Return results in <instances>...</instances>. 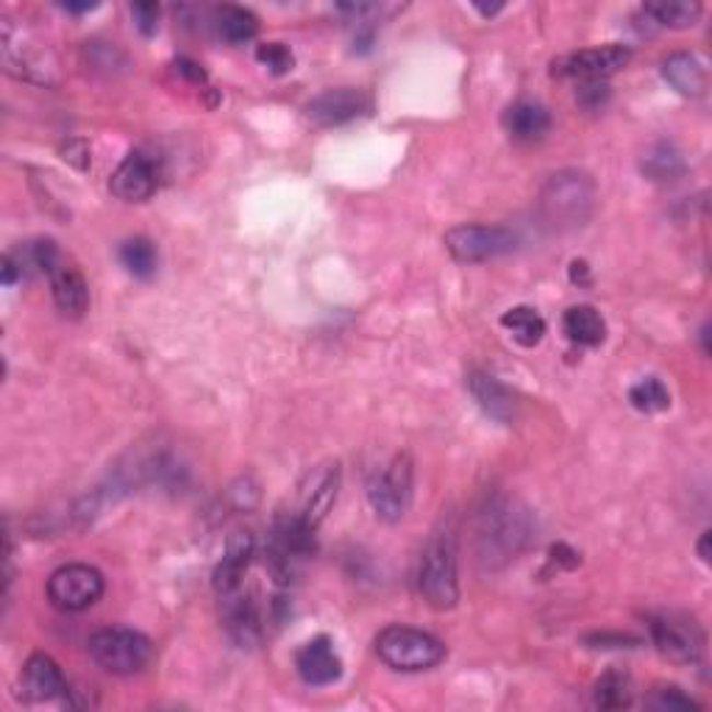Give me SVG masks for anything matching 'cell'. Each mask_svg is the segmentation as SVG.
Masks as SVG:
<instances>
[{
	"label": "cell",
	"instance_id": "37",
	"mask_svg": "<svg viewBox=\"0 0 712 712\" xmlns=\"http://www.w3.org/2000/svg\"><path fill=\"white\" fill-rule=\"evenodd\" d=\"M571 278H574V284H587V265H585V262H571Z\"/></svg>",
	"mask_w": 712,
	"mask_h": 712
},
{
	"label": "cell",
	"instance_id": "20",
	"mask_svg": "<svg viewBox=\"0 0 712 712\" xmlns=\"http://www.w3.org/2000/svg\"><path fill=\"white\" fill-rule=\"evenodd\" d=\"M504 126H507V131L513 134L515 139L531 142V139H540L549 134L551 115L546 112L543 103L518 101V103H513L507 112H504Z\"/></svg>",
	"mask_w": 712,
	"mask_h": 712
},
{
	"label": "cell",
	"instance_id": "19",
	"mask_svg": "<svg viewBox=\"0 0 712 712\" xmlns=\"http://www.w3.org/2000/svg\"><path fill=\"white\" fill-rule=\"evenodd\" d=\"M337 487H340L337 466H329L323 468V471H318L312 487H309L307 495H303V513H301V518L307 520L312 529H318L320 520L326 518L329 509L334 507V502H337Z\"/></svg>",
	"mask_w": 712,
	"mask_h": 712
},
{
	"label": "cell",
	"instance_id": "24",
	"mask_svg": "<svg viewBox=\"0 0 712 712\" xmlns=\"http://www.w3.org/2000/svg\"><path fill=\"white\" fill-rule=\"evenodd\" d=\"M120 265L131 273L134 278H151L157 273L159 265V254L157 245L146 237H131L120 245Z\"/></svg>",
	"mask_w": 712,
	"mask_h": 712
},
{
	"label": "cell",
	"instance_id": "7",
	"mask_svg": "<svg viewBox=\"0 0 712 712\" xmlns=\"http://www.w3.org/2000/svg\"><path fill=\"white\" fill-rule=\"evenodd\" d=\"M412 484H415V466L410 453H399L381 473H376L368 484V498L374 513L387 524H395L406 515L412 504Z\"/></svg>",
	"mask_w": 712,
	"mask_h": 712
},
{
	"label": "cell",
	"instance_id": "40",
	"mask_svg": "<svg viewBox=\"0 0 712 712\" xmlns=\"http://www.w3.org/2000/svg\"><path fill=\"white\" fill-rule=\"evenodd\" d=\"M95 7H97V3H61V9H67V12H73V14L92 12Z\"/></svg>",
	"mask_w": 712,
	"mask_h": 712
},
{
	"label": "cell",
	"instance_id": "25",
	"mask_svg": "<svg viewBox=\"0 0 712 712\" xmlns=\"http://www.w3.org/2000/svg\"><path fill=\"white\" fill-rule=\"evenodd\" d=\"M502 326L526 348L538 345L546 334V320L531 307H513L509 312H504Z\"/></svg>",
	"mask_w": 712,
	"mask_h": 712
},
{
	"label": "cell",
	"instance_id": "13",
	"mask_svg": "<svg viewBox=\"0 0 712 712\" xmlns=\"http://www.w3.org/2000/svg\"><path fill=\"white\" fill-rule=\"evenodd\" d=\"M629 48L623 45H604V48H587L579 54H571L560 61L562 76H574L582 81H604L607 76L618 73L629 65Z\"/></svg>",
	"mask_w": 712,
	"mask_h": 712
},
{
	"label": "cell",
	"instance_id": "36",
	"mask_svg": "<svg viewBox=\"0 0 712 712\" xmlns=\"http://www.w3.org/2000/svg\"><path fill=\"white\" fill-rule=\"evenodd\" d=\"M551 554H554V562H562V565H565V567H576V565H579V554H576V551L567 549L565 543L554 546V549H551Z\"/></svg>",
	"mask_w": 712,
	"mask_h": 712
},
{
	"label": "cell",
	"instance_id": "16",
	"mask_svg": "<svg viewBox=\"0 0 712 712\" xmlns=\"http://www.w3.org/2000/svg\"><path fill=\"white\" fill-rule=\"evenodd\" d=\"M20 685H23L25 699L31 701H54L67 696V679L61 674L59 663L48 654H31L20 674Z\"/></svg>",
	"mask_w": 712,
	"mask_h": 712
},
{
	"label": "cell",
	"instance_id": "41",
	"mask_svg": "<svg viewBox=\"0 0 712 712\" xmlns=\"http://www.w3.org/2000/svg\"><path fill=\"white\" fill-rule=\"evenodd\" d=\"M701 343H704V354H710V326L701 329Z\"/></svg>",
	"mask_w": 712,
	"mask_h": 712
},
{
	"label": "cell",
	"instance_id": "34",
	"mask_svg": "<svg viewBox=\"0 0 712 712\" xmlns=\"http://www.w3.org/2000/svg\"><path fill=\"white\" fill-rule=\"evenodd\" d=\"M175 70H179V73H182L184 79L195 81V84H204V81H206V73L200 70V65H195V61H190V59L175 61Z\"/></svg>",
	"mask_w": 712,
	"mask_h": 712
},
{
	"label": "cell",
	"instance_id": "28",
	"mask_svg": "<svg viewBox=\"0 0 712 712\" xmlns=\"http://www.w3.org/2000/svg\"><path fill=\"white\" fill-rule=\"evenodd\" d=\"M629 404L638 412H646V415H652V412H665L670 406L668 387L659 379H654V376L640 379L638 384L629 390Z\"/></svg>",
	"mask_w": 712,
	"mask_h": 712
},
{
	"label": "cell",
	"instance_id": "35",
	"mask_svg": "<svg viewBox=\"0 0 712 712\" xmlns=\"http://www.w3.org/2000/svg\"><path fill=\"white\" fill-rule=\"evenodd\" d=\"M587 643H596L593 648H621V646H627V643H638V640L610 638V634H593V638H587Z\"/></svg>",
	"mask_w": 712,
	"mask_h": 712
},
{
	"label": "cell",
	"instance_id": "2",
	"mask_svg": "<svg viewBox=\"0 0 712 712\" xmlns=\"http://www.w3.org/2000/svg\"><path fill=\"white\" fill-rule=\"evenodd\" d=\"M417 587L432 610H451L459 601L457 538L451 529H437L429 538L417 565Z\"/></svg>",
	"mask_w": 712,
	"mask_h": 712
},
{
	"label": "cell",
	"instance_id": "22",
	"mask_svg": "<svg viewBox=\"0 0 712 712\" xmlns=\"http://www.w3.org/2000/svg\"><path fill=\"white\" fill-rule=\"evenodd\" d=\"M562 329H565L571 343L579 345H601L604 337H607V323H604L601 314L593 307H587V303L567 309L565 318H562Z\"/></svg>",
	"mask_w": 712,
	"mask_h": 712
},
{
	"label": "cell",
	"instance_id": "39",
	"mask_svg": "<svg viewBox=\"0 0 712 712\" xmlns=\"http://www.w3.org/2000/svg\"><path fill=\"white\" fill-rule=\"evenodd\" d=\"M14 278H18V271H14L12 256H7L3 260V284H14Z\"/></svg>",
	"mask_w": 712,
	"mask_h": 712
},
{
	"label": "cell",
	"instance_id": "31",
	"mask_svg": "<svg viewBox=\"0 0 712 712\" xmlns=\"http://www.w3.org/2000/svg\"><path fill=\"white\" fill-rule=\"evenodd\" d=\"M648 707L659 712H688V710H699L690 696H685L679 688H659L654 690V696L648 699Z\"/></svg>",
	"mask_w": 712,
	"mask_h": 712
},
{
	"label": "cell",
	"instance_id": "6",
	"mask_svg": "<svg viewBox=\"0 0 712 712\" xmlns=\"http://www.w3.org/2000/svg\"><path fill=\"white\" fill-rule=\"evenodd\" d=\"M90 657L115 676H131L146 668L153 657L151 640L134 629H101L87 643Z\"/></svg>",
	"mask_w": 712,
	"mask_h": 712
},
{
	"label": "cell",
	"instance_id": "4",
	"mask_svg": "<svg viewBox=\"0 0 712 712\" xmlns=\"http://www.w3.org/2000/svg\"><path fill=\"white\" fill-rule=\"evenodd\" d=\"M376 654L381 663L393 670H429L443 663L446 646L435 634L423 632L415 627H387L376 638Z\"/></svg>",
	"mask_w": 712,
	"mask_h": 712
},
{
	"label": "cell",
	"instance_id": "3",
	"mask_svg": "<svg viewBox=\"0 0 712 712\" xmlns=\"http://www.w3.org/2000/svg\"><path fill=\"white\" fill-rule=\"evenodd\" d=\"M531 538L529 515L509 502H498L482 515L479 524V560L498 567L515 560Z\"/></svg>",
	"mask_w": 712,
	"mask_h": 712
},
{
	"label": "cell",
	"instance_id": "11",
	"mask_svg": "<svg viewBox=\"0 0 712 712\" xmlns=\"http://www.w3.org/2000/svg\"><path fill=\"white\" fill-rule=\"evenodd\" d=\"M370 106L368 95L363 90L354 87H337V90L320 92L318 97L307 103V117L320 128L343 126V123L356 120L359 115H365Z\"/></svg>",
	"mask_w": 712,
	"mask_h": 712
},
{
	"label": "cell",
	"instance_id": "27",
	"mask_svg": "<svg viewBox=\"0 0 712 712\" xmlns=\"http://www.w3.org/2000/svg\"><path fill=\"white\" fill-rule=\"evenodd\" d=\"M643 9L648 18L668 28H690L701 18V7L696 0H659V3H646Z\"/></svg>",
	"mask_w": 712,
	"mask_h": 712
},
{
	"label": "cell",
	"instance_id": "10",
	"mask_svg": "<svg viewBox=\"0 0 712 712\" xmlns=\"http://www.w3.org/2000/svg\"><path fill=\"white\" fill-rule=\"evenodd\" d=\"M648 629H652V640L654 646H657V652L663 654L665 659H670V663L690 665L701 657L704 638H701L699 627H696L693 621L663 616V618H652Z\"/></svg>",
	"mask_w": 712,
	"mask_h": 712
},
{
	"label": "cell",
	"instance_id": "38",
	"mask_svg": "<svg viewBox=\"0 0 712 712\" xmlns=\"http://www.w3.org/2000/svg\"><path fill=\"white\" fill-rule=\"evenodd\" d=\"M710 540H712V531H704L699 540V556L704 562H710Z\"/></svg>",
	"mask_w": 712,
	"mask_h": 712
},
{
	"label": "cell",
	"instance_id": "17",
	"mask_svg": "<svg viewBox=\"0 0 712 712\" xmlns=\"http://www.w3.org/2000/svg\"><path fill=\"white\" fill-rule=\"evenodd\" d=\"M254 560V538L248 531H237L234 538L229 540L223 562L215 567V590L220 596H231V593L245 587L248 565Z\"/></svg>",
	"mask_w": 712,
	"mask_h": 712
},
{
	"label": "cell",
	"instance_id": "33",
	"mask_svg": "<svg viewBox=\"0 0 712 712\" xmlns=\"http://www.w3.org/2000/svg\"><path fill=\"white\" fill-rule=\"evenodd\" d=\"M576 97L585 110H601L604 103L610 101V87H607V81H582Z\"/></svg>",
	"mask_w": 712,
	"mask_h": 712
},
{
	"label": "cell",
	"instance_id": "15",
	"mask_svg": "<svg viewBox=\"0 0 712 712\" xmlns=\"http://www.w3.org/2000/svg\"><path fill=\"white\" fill-rule=\"evenodd\" d=\"M296 668L303 682L323 688V685L337 682L343 676V659L334 652L332 640L326 634H320V638L309 640L307 646L296 654Z\"/></svg>",
	"mask_w": 712,
	"mask_h": 712
},
{
	"label": "cell",
	"instance_id": "12",
	"mask_svg": "<svg viewBox=\"0 0 712 712\" xmlns=\"http://www.w3.org/2000/svg\"><path fill=\"white\" fill-rule=\"evenodd\" d=\"M112 193L128 204H142L151 198L159 187V164L148 153H128L120 168L112 173Z\"/></svg>",
	"mask_w": 712,
	"mask_h": 712
},
{
	"label": "cell",
	"instance_id": "32",
	"mask_svg": "<svg viewBox=\"0 0 712 712\" xmlns=\"http://www.w3.org/2000/svg\"><path fill=\"white\" fill-rule=\"evenodd\" d=\"M159 14H162V9H159V3H134L131 7V18L134 23H137V28L146 34V37H151V34H157L159 28Z\"/></svg>",
	"mask_w": 712,
	"mask_h": 712
},
{
	"label": "cell",
	"instance_id": "23",
	"mask_svg": "<svg viewBox=\"0 0 712 712\" xmlns=\"http://www.w3.org/2000/svg\"><path fill=\"white\" fill-rule=\"evenodd\" d=\"M211 25L218 31V37L231 45L248 43V39H254L256 31H260L256 14L242 7H218L215 9V18H211Z\"/></svg>",
	"mask_w": 712,
	"mask_h": 712
},
{
	"label": "cell",
	"instance_id": "9",
	"mask_svg": "<svg viewBox=\"0 0 712 712\" xmlns=\"http://www.w3.org/2000/svg\"><path fill=\"white\" fill-rule=\"evenodd\" d=\"M518 234L504 226H453L446 231L448 254L457 262H487L515 251Z\"/></svg>",
	"mask_w": 712,
	"mask_h": 712
},
{
	"label": "cell",
	"instance_id": "14",
	"mask_svg": "<svg viewBox=\"0 0 712 712\" xmlns=\"http://www.w3.org/2000/svg\"><path fill=\"white\" fill-rule=\"evenodd\" d=\"M220 616H223V627L229 638L237 646L251 648L260 643L262 638V618L256 610V601L245 593V587L231 596H220Z\"/></svg>",
	"mask_w": 712,
	"mask_h": 712
},
{
	"label": "cell",
	"instance_id": "1",
	"mask_svg": "<svg viewBox=\"0 0 712 712\" xmlns=\"http://www.w3.org/2000/svg\"><path fill=\"white\" fill-rule=\"evenodd\" d=\"M596 209V184L579 170L554 173L540 190V218L551 231H574Z\"/></svg>",
	"mask_w": 712,
	"mask_h": 712
},
{
	"label": "cell",
	"instance_id": "8",
	"mask_svg": "<svg viewBox=\"0 0 712 712\" xmlns=\"http://www.w3.org/2000/svg\"><path fill=\"white\" fill-rule=\"evenodd\" d=\"M103 596V576L97 567L70 562L48 579V598L61 612H84Z\"/></svg>",
	"mask_w": 712,
	"mask_h": 712
},
{
	"label": "cell",
	"instance_id": "21",
	"mask_svg": "<svg viewBox=\"0 0 712 712\" xmlns=\"http://www.w3.org/2000/svg\"><path fill=\"white\" fill-rule=\"evenodd\" d=\"M663 76L679 95L696 97L707 90L704 65L693 54H670L663 61Z\"/></svg>",
	"mask_w": 712,
	"mask_h": 712
},
{
	"label": "cell",
	"instance_id": "30",
	"mask_svg": "<svg viewBox=\"0 0 712 712\" xmlns=\"http://www.w3.org/2000/svg\"><path fill=\"white\" fill-rule=\"evenodd\" d=\"M256 59H260L273 76L290 73L292 65H296V56H292V50L284 43H262L260 48H256Z\"/></svg>",
	"mask_w": 712,
	"mask_h": 712
},
{
	"label": "cell",
	"instance_id": "5",
	"mask_svg": "<svg viewBox=\"0 0 712 712\" xmlns=\"http://www.w3.org/2000/svg\"><path fill=\"white\" fill-rule=\"evenodd\" d=\"M31 256L37 262L39 271L50 278V290H54L56 307L70 318H81L90 307V287L87 278L76 265L61 256L54 240H39L37 245H31Z\"/></svg>",
	"mask_w": 712,
	"mask_h": 712
},
{
	"label": "cell",
	"instance_id": "18",
	"mask_svg": "<svg viewBox=\"0 0 712 712\" xmlns=\"http://www.w3.org/2000/svg\"><path fill=\"white\" fill-rule=\"evenodd\" d=\"M468 390H471V395L476 399V404L482 406V412L487 417H493V421L498 423L515 421L518 401H515V395L509 393L507 387L495 379V376L473 370V374H468Z\"/></svg>",
	"mask_w": 712,
	"mask_h": 712
},
{
	"label": "cell",
	"instance_id": "26",
	"mask_svg": "<svg viewBox=\"0 0 712 712\" xmlns=\"http://www.w3.org/2000/svg\"><path fill=\"white\" fill-rule=\"evenodd\" d=\"M640 168H643V173H646L652 182H674V179H679V175L685 173L682 153L676 151L674 146H668V142L654 146L652 151L643 157Z\"/></svg>",
	"mask_w": 712,
	"mask_h": 712
},
{
	"label": "cell",
	"instance_id": "29",
	"mask_svg": "<svg viewBox=\"0 0 712 712\" xmlns=\"http://www.w3.org/2000/svg\"><path fill=\"white\" fill-rule=\"evenodd\" d=\"M596 704L601 710H621L632 704V685L621 674H604L596 682Z\"/></svg>",
	"mask_w": 712,
	"mask_h": 712
}]
</instances>
